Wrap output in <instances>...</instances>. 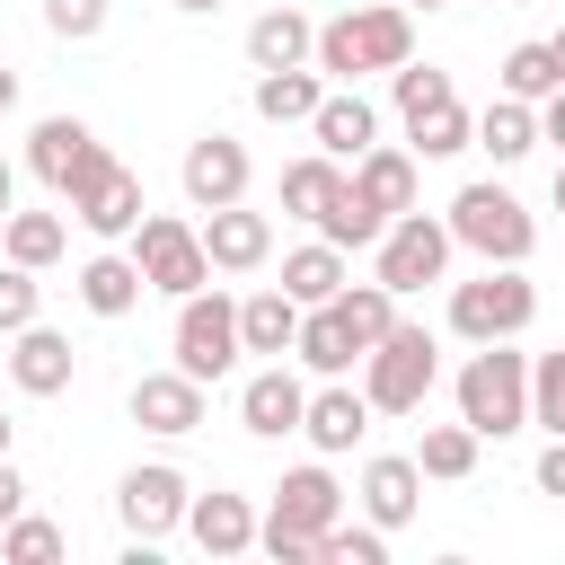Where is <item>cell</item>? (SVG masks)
I'll list each match as a JSON object with an SVG mask.
<instances>
[{"label": "cell", "instance_id": "cell-1", "mask_svg": "<svg viewBox=\"0 0 565 565\" xmlns=\"http://www.w3.org/2000/svg\"><path fill=\"white\" fill-rule=\"evenodd\" d=\"M406 53H415V9H406V0L344 9V18H327L318 44H309V62L327 71V88H353L362 71H397Z\"/></svg>", "mask_w": 565, "mask_h": 565}, {"label": "cell", "instance_id": "cell-2", "mask_svg": "<svg viewBox=\"0 0 565 565\" xmlns=\"http://www.w3.org/2000/svg\"><path fill=\"white\" fill-rule=\"evenodd\" d=\"M459 424L477 441H503V433L530 424V353H512V335L503 344H477L459 362Z\"/></svg>", "mask_w": 565, "mask_h": 565}, {"label": "cell", "instance_id": "cell-3", "mask_svg": "<svg viewBox=\"0 0 565 565\" xmlns=\"http://www.w3.org/2000/svg\"><path fill=\"white\" fill-rule=\"evenodd\" d=\"M441 221H450V247H477L486 265H530V247H539V221H530V203H521L512 185H494V177L459 185Z\"/></svg>", "mask_w": 565, "mask_h": 565}, {"label": "cell", "instance_id": "cell-4", "mask_svg": "<svg viewBox=\"0 0 565 565\" xmlns=\"http://www.w3.org/2000/svg\"><path fill=\"white\" fill-rule=\"evenodd\" d=\"M433 380H441V344H433V327H406V318H397V327L362 353V397H371V415H424Z\"/></svg>", "mask_w": 565, "mask_h": 565}, {"label": "cell", "instance_id": "cell-5", "mask_svg": "<svg viewBox=\"0 0 565 565\" xmlns=\"http://www.w3.org/2000/svg\"><path fill=\"white\" fill-rule=\"evenodd\" d=\"M530 318H539V282L521 265H486L477 282H450V335H468V344H503Z\"/></svg>", "mask_w": 565, "mask_h": 565}, {"label": "cell", "instance_id": "cell-6", "mask_svg": "<svg viewBox=\"0 0 565 565\" xmlns=\"http://www.w3.org/2000/svg\"><path fill=\"white\" fill-rule=\"evenodd\" d=\"M168 344H177V371H185V380H203V388H212V380H230V371H238V300H230V291H212V282H203V291H185V300H177V335H168Z\"/></svg>", "mask_w": 565, "mask_h": 565}, {"label": "cell", "instance_id": "cell-7", "mask_svg": "<svg viewBox=\"0 0 565 565\" xmlns=\"http://www.w3.org/2000/svg\"><path fill=\"white\" fill-rule=\"evenodd\" d=\"M132 265H141V282H150V291H168V300H185V291H203V282H212L203 230H194V221H177V212H141V221H132Z\"/></svg>", "mask_w": 565, "mask_h": 565}, {"label": "cell", "instance_id": "cell-8", "mask_svg": "<svg viewBox=\"0 0 565 565\" xmlns=\"http://www.w3.org/2000/svg\"><path fill=\"white\" fill-rule=\"evenodd\" d=\"M397 300L406 291H424V282H441L450 274V221H433V212H397L388 230H380V265H371Z\"/></svg>", "mask_w": 565, "mask_h": 565}, {"label": "cell", "instance_id": "cell-9", "mask_svg": "<svg viewBox=\"0 0 565 565\" xmlns=\"http://www.w3.org/2000/svg\"><path fill=\"white\" fill-rule=\"evenodd\" d=\"M62 203H71V221H79L88 238H132V221L150 212V203H141V177H132L115 150H97V159H88V177H79Z\"/></svg>", "mask_w": 565, "mask_h": 565}, {"label": "cell", "instance_id": "cell-10", "mask_svg": "<svg viewBox=\"0 0 565 565\" xmlns=\"http://www.w3.org/2000/svg\"><path fill=\"white\" fill-rule=\"evenodd\" d=\"M185 503H194V486H185V468H168V459H150V468H124V486H115V521L132 530V539H168V530H185Z\"/></svg>", "mask_w": 565, "mask_h": 565}, {"label": "cell", "instance_id": "cell-11", "mask_svg": "<svg viewBox=\"0 0 565 565\" xmlns=\"http://www.w3.org/2000/svg\"><path fill=\"white\" fill-rule=\"evenodd\" d=\"M247 177H256V159H247V141H238V132H203V141H185V159H177V185H185V203H194V212L238 203V194H247Z\"/></svg>", "mask_w": 565, "mask_h": 565}, {"label": "cell", "instance_id": "cell-12", "mask_svg": "<svg viewBox=\"0 0 565 565\" xmlns=\"http://www.w3.org/2000/svg\"><path fill=\"white\" fill-rule=\"evenodd\" d=\"M9 380H18V397H62V388L79 380L71 335H62V327H44V318H26V327L9 335Z\"/></svg>", "mask_w": 565, "mask_h": 565}, {"label": "cell", "instance_id": "cell-13", "mask_svg": "<svg viewBox=\"0 0 565 565\" xmlns=\"http://www.w3.org/2000/svg\"><path fill=\"white\" fill-rule=\"evenodd\" d=\"M203 415H212V397H203V380H185L177 362L132 380V424H141V433H168V441H177V433H194Z\"/></svg>", "mask_w": 565, "mask_h": 565}, {"label": "cell", "instance_id": "cell-14", "mask_svg": "<svg viewBox=\"0 0 565 565\" xmlns=\"http://www.w3.org/2000/svg\"><path fill=\"white\" fill-rule=\"evenodd\" d=\"M97 150H106V141H97L79 115H44V124L26 132V168H35L53 194H71V185L88 177V159H97Z\"/></svg>", "mask_w": 565, "mask_h": 565}, {"label": "cell", "instance_id": "cell-15", "mask_svg": "<svg viewBox=\"0 0 565 565\" xmlns=\"http://www.w3.org/2000/svg\"><path fill=\"white\" fill-rule=\"evenodd\" d=\"M203 256H212V274H256L274 256V221L247 212V194H238V203L203 212Z\"/></svg>", "mask_w": 565, "mask_h": 565}, {"label": "cell", "instance_id": "cell-16", "mask_svg": "<svg viewBox=\"0 0 565 565\" xmlns=\"http://www.w3.org/2000/svg\"><path fill=\"white\" fill-rule=\"evenodd\" d=\"M300 433H309V450H318V459H335V450H353V441L371 433V397H362L353 380H327V388H309Z\"/></svg>", "mask_w": 565, "mask_h": 565}, {"label": "cell", "instance_id": "cell-17", "mask_svg": "<svg viewBox=\"0 0 565 565\" xmlns=\"http://www.w3.org/2000/svg\"><path fill=\"white\" fill-rule=\"evenodd\" d=\"M415 503H424V468H415V450H380V459H362V521L406 530Z\"/></svg>", "mask_w": 565, "mask_h": 565}, {"label": "cell", "instance_id": "cell-18", "mask_svg": "<svg viewBox=\"0 0 565 565\" xmlns=\"http://www.w3.org/2000/svg\"><path fill=\"white\" fill-rule=\"evenodd\" d=\"M344 512V486L309 459V468H291L282 486H274V503H265V530H300V539H318L327 521Z\"/></svg>", "mask_w": 565, "mask_h": 565}, {"label": "cell", "instance_id": "cell-19", "mask_svg": "<svg viewBox=\"0 0 565 565\" xmlns=\"http://www.w3.org/2000/svg\"><path fill=\"white\" fill-rule=\"evenodd\" d=\"M309 141H318L327 159H344V168H353V159L380 141V106H371L362 88H327V97H318V115H309Z\"/></svg>", "mask_w": 565, "mask_h": 565}, {"label": "cell", "instance_id": "cell-20", "mask_svg": "<svg viewBox=\"0 0 565 565\" xmlns=\"http://www.w3.org/2000/svg\"><path fill=\"white\" fill-rule=\"evenodd\" d=\"M300 406H309V388H300L282 362L247 371V388H238V424H247L256 441H282V433H300Z\"/></svg>", "mask_w": 565, "mask_h": 565}, {"label": "cell", "instance_id": "cell-21", "mask_svg": "<svg viewBox=\"0 0 565 565\" xmlns=\"http://www.w3.org/2000/svg\"><path fill=\"white\" fill-rule=\"evenodd\" d=\"M344 185L380 212V221H397V212H415V150H388V141H371L353 168H344Z\"/></svg>", "mask_w": 565, "mask_h": 565}, {"label": "cell", "instance_id": "cell-22", "mask_svg": "<svg viewBox=\"0 0 565 565\" xmlns=\"http://www.w3.org/2000/svg\"><path fill=\"white\" fill-rule=\"evenodd\" d=\"M185 530H194L203 556H247L256 547V503L247 494H194L185 503Z\"/></svg>", "mask_w": 565, "mask_h": 565}, {"label": "cell", "instance_id": "cell-23", "mask_svg": "<svg viewBox=\"0 0 565 565\" xmlns=\"http://www.w3.org/2000/svg\"><path fill=\"white\" fill-rule=\"evenodd\" d=\"M291 335H300V300H291L282 282L238 300V353H265V362H282V353H291Z\"/></svg>", "mask_w": 565, "mask_h": 565}, {"label": "cell", "instance_id": "cell-24", "mask_svg": "<svg viewBox=\"0 0 565 565\" xmlns=\"http://www.w3.org/2000/svg\"><path fill=\"white\" fill-rule=\"evenodd\" d=\"M291 353H300L318 380H344V371H362V344H353V327L335 318V300L300 309V335H291Z\"/></svg>", "mask_w": 565, "mask_h": 565}, {"label": "cell", "instance_id": "cell-25", "mask_svg": "<svg viewBox=\"0 0 565 565\" xmlns=\"http://www.w3.org/2000/svg\"><path fill=\"white\" fill-rule=\"evenodd\" d=\"M247 97H256V115H265V124H309V115H318V97H327V71H318V62L256 71V88H247Z\"/></svg>", "mask_w": 565, "mask_h": 565}, {"label": "cell", "instance_id": "cell-26", "mask_svg": "<svg viewBox=\"0 0 565 565\" xmlns=\"http://www.w3.org/2000/svg\"><path fill=\"white\" fill-rule=\"evenodd\" d=\"M141 291H150V282H141V265H132V256H115V247L79 265V309H88V318H132V309H141Z\"/></svg>", "mask_w": 565, "mask_h": 565}, {"label": "cell", "instance_id": "cell-27", "mask_svg": "<svg viewBox=\"0 0 565 565\" xmlns=\"http://www.w3.org/2000/svg\"><path fill=\"white\" fill-rule=\"evenodd\" d=\"M309 44H318V18L265 9V18L247 26V71H291V62H309Z\"/></svg>", "mask_w": 565, "mask_h": 565}, {"label": "cell", "instance_id": "cell-28", "mask_svg": "<svg viewBox=\"0 0 565 565\" xmlns=\"http://www.w3.org/2000/svg\"><path fill=\"white\" fill-rule=\"evenodd\" d=\"M344 282H353V265H344V247H335V238H309V247H291V256H282V291H291L300 309L335 300Z\"/></svg>", "mask_w": 565, "mask_h": 565}, {"label": "cell", "instance_id": "cell-29", "mask_svg": "<svg viewBox=\"0 0 565 565\" xmlns=\"http://www.w3.org/2000/svg\"><path fill=\"white\" fill-rule=\"evenodd\" d=\"M477 150H494V168L530 159V150H539V106H530V97H494V106L477 115Z\"/></svg>", "mask_w": 565, "mask_h": 565}, {"label": "cell", "instance_id": "cell-30", "mask_svg": "<svg viewBox=\"0 0 565 565\" xmlns=\"http://www.w3.org/2000/svg\"><path fill=\"white\" fill-rule=\"evenodd\" d=\"M344 194V159H327V150H309V159H291L282 168V212H300L309 230H318V212Z\"/></svg>", "mask_w": 565, "mask_h": 565}, {"label": "cell", "instance_id": "cell-31", "mask_svg": "<svg viewBox=\"0 0 565 565\" xmlns=\"http://www.w3.org/2000/svg\"><path fill=\"white\" fill-rule=\"evenodd\" d=\"M0 247H9V265L44 274V265H62L71 230H62V212H9V221H0Z\"/></svg>", "mask_w": 565, "mask_h": 565}, {"label": "cell", "instance_id": "cell-32", "mask_svg": "<svg viewBox=\"0 0 565 565\" xmlns=\"http://www.w3.org/2000/svg\"><path fill=\"white\" fill-rule=\"evenodd\" d=\"M406 141H415V159H459V150H477V115H468L459 97H441L433 115L406 124Z\"/></svg>", "mask_w": 565, "mask_h": 565}, {"label": "cell", "instance_id": "cell-33", "mask_svg": "<svg viewBox=\"0 0 565 565\" xmlns=\"http://www.w3.org/2000/svg\"><path fill=\"white\" fill-rule=\"evenodd\" d=\"M335 318H344V327H353V344L371 353V344L397 327V291H388L380 274H371V282H344V291H335Z\"/></svg>", "mask_w": 565, "mask_h": 565}, {"label": "cell", "instance_id": "cell-34", "mask_svg": "<svg viewBox=\"0 0 565 565\" xmlns=\"http://www.w3.org/2000/svg\"><path fill=\"white\" fill-rule=\"evenodd\" d=\"M477 433L468 424H424V441H415V468L424 477H441V486H459V477H477Z\"/></svg>", "mask_w": 565, "mask_h": 565}, {"label": "cell", "instance_id": "cell-35", "mask_svg": "<svg viewBox=\"0 0 565 565\" xmlns=\"http://www.w3.org/2000/svg\"><path fill=\"white\" fill-rule=\"evenodd\" d=\"M565 88V71H556V53H547V35H530V44H512L503 53V97H556Z\"/></svg>", "mask_w": 565, "mask_h": 565}, {"label": "cell", "instance_id": "cell-36", "mask_svg": "<svg viewBox=\"0 0 565 565\" xmlns=\"http://www.w3.org/2000/svg\"><path fill=\"white\" fill-rule=\"evenodd\" d=\"M318 565H388V530L380 521H327L318 530Z\"/></svg>", "mask_w": 565, "mask_h": 565}, {"label": "cell", "instance_id": "cell-37", "mask_svg": "<svg viewBox=\"0 0 565 565\" xmlns=\"http://www.w3.org/2000/svg\"><path fill=\"white\" fill-rule=\"evenodd\" d=\"M380 230H388V221H380V212H371V203H362L353 185H344V194H335V203L318 212V238H335L344 256H353V247H380Z\"/></svg>", "mask_w": 565, "mask_h": 565}, {"label": "cell", "instance_id": "cell-38", "mask_svg": "<svg viewBox=\"0 0 565 565\" xmlns=\"http://www.w3.org/2000/svg\"><path fill=\"white\" fill-rule=\"evenodd\" d=\"M388 88H397V115H406V124H415V115H433L441 97H459V88H450V71H433V62H415V53L388 71Z\"/></svg>", "mask_w": 565, "mask_h": 565}, {"label": "cell", "instance_id": "cell-39", "mask_svg": "<svg viewBox=\"0 0 565 565\" xmlns=\"http://www.w3.org/2000/svg\"><path fill=\"white\" fill-rule=\"evenodd\" d=\"M530 424L539 433H565V344L530 362Z\"/></svg>", "mask_w": 565, "mask_h": 565}, {"label": "cell", "instance_id": "cell-40", "mask_svg": "<svg viewBox=\"0 0 565 565\" xmlns=\"http://www.w3.org/2000/svg\"><path fill=\"white\" fill-rule=\"evenodd\" d=\"M62 547H71V539H62L53 521H35V512H18V521L0 530V556H9V565H53Z\"/></svg>", "mask_w": 565, "mask_h": 565}, {"label": "cell", "instance_id": "cell-41", "mask_svg": "<svg viewBox=\"0 0 565 565\" xmlns=\"http://www.w3.org/2000/svg\"><path fill=\"white\" fill-rule=\"evenodd\" d=\"M35 300H44L35 274H26V265H0V335H18V327L35 318Z\"/></svg>", "mask_w": 565, "mask_h": 565}, {"label": "cell", "instance_id": "cell-42", "mask_svg": "<svg viewBox=\"0 0 565 565\" xmlns=\"http://www.w3.org/2000/svg\"><path fill=\"white\" fill-rule=\"evenodd\" d=\"M44 26H53L62 44H88V35L106 26V0H44Z\"/></svg>", "mask_w": 565, "mask_h": 565}, {"label": "cell", "instance_id": "cell-43", "mask_svg": "<svg viewBox=\"0 0 565 565\" xmlns=\"http://www.w3.org/2000/svg\"><path fill=\"white\" fill-rule=\"evenodd\" d=\"M530 477H539V494H556V503H565V433H547V450H539V468H530Z\"/></svg>", "mask_w": 565, "mask_h": 565}, {"label": "cell", "instance_id": "cell-44", "mask_svg": "<svg viewBox=\"0 0 565 565\" xmlns=\"http://www.w3.org/2000/svg\"><path fill=\"white\" fill-rule=\"evenodd\" d=\"M539 141H556V159H565V88L539 97Z\"/></svg>", "mask_w": 565, "mask_h": 565}, {"label": "cell", "instance_id": "cell-45", "mask_svg": "<svg viewBox=\"0 0 565 565\" xmlns=\"http://www.w3.org/2000/svg\"><path fill=\"white\" fill-rule=\"evenodd\" d=\"M18 512H26V477H18V468H9V459H0V530H9V521H18Z\"/></svg>", "mask_w": 565, "mask_h": 565}, {"label": "cell", "instance_id": "cell-46", "mask_svg": "<svg viewBox=\"0 0 565 565\" xmlns=\"http://www.w3.org/2000/svg\"><path fill=\"white\" fill-rule=\"evenodd\" d=\"M9 212H18V168L0 159V221H9Z\"/></svg>", "mask_w": 565, "mask_h": 565}, {"label": "cell", "instance_id": "cell-47", "mask_svg": "<svg viewBox=\"0 0 565 565\" xmlns=\"http://www.w3.org/2000/svg\"><path fill=\"white\" fill-rule=\"evenodd\" d=\"M9 106H18V71L0 62V115H9Z\"/></svg>", "mask_w": 565, "mask_h": 565}, {"label": "cell", "instance_id": "cell-48", "mask_svg": "<svg viewBox=\"0 0 565 565\" xmlns=\"http://www.w3.org/2000/svg\"><path fill=\"white\" fill-rule=\"evenodd\" d=\"M177 9H185V18H212V9H221V0H177Z\"/></svg>", "mask_w": 565, "mask_h": 565}, {"label": "cell", "instance_id": "cell-49", "mask_svg": "<svg viewBox=\"0 0 565 565\" xmlns=\"http://www.w3.org/2000/svg\"><path fill=\"white\" fill-rule=\"evenodd\" d=\"M547 53H556V71H565V26H556V35H547Z\"/></svg>", "mask_w": 565, "mask_h": 565}, {"label": "cell", "instance_id": "cell-50", "mask_svg": "<svg viewBox=\"0 0 565 565\" xmlns=\"http://www.w3.org/2000/svg\"><path fill=\"white\" fill-rule=\"evenodd\" d=\"M9 441H18V424H9V415H0V459H9Z\"/></svg>", "mask_w": 565, "mask_h": 565}, {"label": "cell", "instance_id": "cell-51", "mask_svg": "<svg viewBox=\"0 0 565 565\" xmlns=\"http://www.w3.org/2000/svg\"><path fill=\"white\" fill-rule=\"evenodd\" d=\"M556 212H565V159H556Z\"/></svg>", "mask_w": 565, "mask_h": 565}, {"label": "cell", "instance_id": "cell-52", "mask_svg": "<svg viewBox=\"0 0 565 565\" xmlns=\"http://www.w3.org/2000/svg\"><path fill=\"white\" fill-rule=\"evenodd\" d=\"M406 9H441V0H406Z\"/></svg>", "mask_w": 565, "mask_h": 565}]
</instances>
